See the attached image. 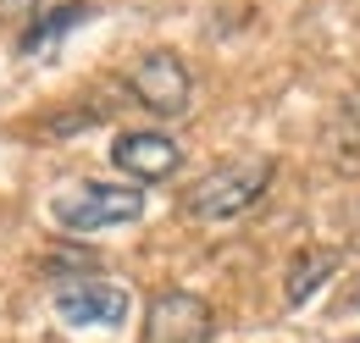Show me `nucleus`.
<instances>
[{"instance_id":"f257e3e1","label":"nucleus","mask_w":360,"mask_h":343,"mask_svg":"<svg viewBox=\"0 0 360 343\" xmlns=\"http://www.w3.org/2000/svg\"><path fill=\"white\" fill-rule=\"evenodd\" d=\"M50 216L67 227V233H105V227H134L144 216V194L128 188V183H67L56 200H50Z\"/></svg>"},{"instance_id":"f03ea898","label":"nucleus","mask_w":360,"mask_h":343,"mask_svg":"<svg viewBox=\"0 0 360 343\" xmlns=\"http://www.w3.org/2000/svg\"><path fill=\"white\" fill-rule=\"evenodd\" d=\"M271 183V161L266 155H250V161H227V167L205 172L188 194H183V211L194 221H233L244 216Z\"/></svg>"},{"instance_id":"7ed1b4c3","label":"nucleus","mask_w":360,"mask_h":343,"mask_svg":"<svg viewBox=\"0 0 360 343\" xmlns=\"http://www.w3.org/2000/svg\"><path fill=\"white\" fill-rule=\"evenodd\" d=\"M217 332V310L188 294V288H167L150 299V316H144V343H211Z\"/></svg>"},{"instance_id":"20e7f679","label":"nucleus","mask_w":360,"mask_h":343,"mask_svg":"<svg viewBox=\"0 0 360 343\" xmlns=\"http://www.w3.org/2000/svg\"><path fill=\"white\" fill-rule=\"evenodd\" d=\"M128 89L139 94V105L144 111H155V117H183L188 111V67H183L172 50H150V56H139L134 67H128Z\"/></svg>"},{"instance_id":"39448f33","label":"nucleus","mask_w":360,"mask_h":343,"mask_svg":"<svg viewBox=\"0 0 360 343\" xmlns=\"http://www.w3.org/2000/svg\"><path fill=\"white\" fill-rule=\"evenodd\" d=\"M122 316H128V288L105 283V277L67 283L56 294V321L61 327H122Z\"/></svg>"},{"instance_id":"423d86ee","label":"nucleus","mask_w":360,"mask_h":343,"mask_svg":"<svg viewBox=\"0 0 360 343\" xmlns=\"http://www.w3.org/2000/svg\"><path fill=\"white\" fill-rule=\"evenodd\" d=\"M111 167L128 172L134 183H161V177H172L183 167V150L167 138V133L144 128V133H122L117 144H111Z\"/></svg>"},{"instance_id":"0eeeda50","label":"nucleus","mask_w":360,"mask_h":343,"mask_svg":"<svg viewBox=\"0 0 360 343\" xmlns=\"http://www.w3.org/2000/svg\"><path fill=\"white\" fill-rule=\"evenodd\" d=\"M89 17H94L89 0H67V6H50V11L39 17V22H34V28H22L17 50H22V56H39V50H50L56 39H67V34H72L78 22H89Z\"/></svg>"},{"instance_id":"6e6552de","label":"nucleus","mask_w":360,"mask_h":343,"mask_svg":"<svg viewBox=\"0 0 360 343\" xmlns=\"http://www.w3.org/2000/svg\"><path fill=\"white\" fill-rule=\"evenodd\" d=\"M333 271H338V250H305V255L288 266V277H283V299L300 310V304L311 299V294L327 283V277H333Z\"/></svg>"},{"instance_id":"1a4fd4ad","label":"nucleus","mask_w":360,"mask_h":343,"mask_svg":"<svg viewBox=\"0 0 360 343\" xmlns=\"http://www.w3.org/2000/svg\"><path fill=\"white\" fill-rule=\"evenodd\" d=\"M344 343H360V338H344Z\"/></svg>"}]
</instances>
